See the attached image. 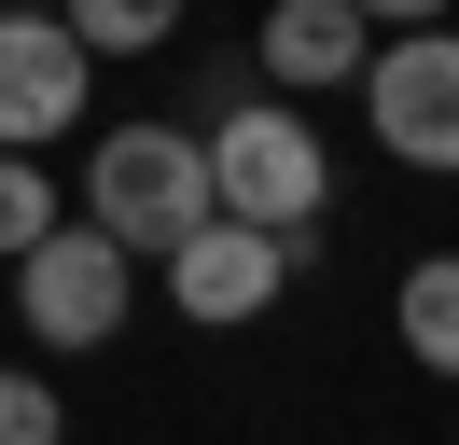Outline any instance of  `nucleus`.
Instances as JSON below:
<instances>
[{
    "label": "nucleus",
    "mask_w": 459,
    "mask_h": 445,
    "mask_svg": "<svg viewBox=\"0 0 459 445\" xmlns=\"http://www.w3.org/2000/svg\"><path fill=\"white\" fill-rule=\"evenodd\" d=\"M0 445H70V417H56V389H42L29 362H0Z\"/></svg>",
    "instance_id": "9b49d317"
},
{
    "label": "nucleus",
    "mask_w": 459,
    "mask_h": 445,
    "mask_svg": "<svg viewBox=\"0 0 459 445\" xmlns=\"http://www.w3.org/2000/svg\"><path fill=\"white\" fill-rule=\"evenodd\" d=\"M209 181H223V222H264V237H307L320 195H334V153H320L307 111H223L209 139Z\"/></svg>",
    "instance_id": "f03ea898"
},
{
    "label": "nucleus",
    "mask_w": 459,
    "mask_h": 445,
    "mask_svg": "<svg viewBox=\"0 0 459 445\" xmlns=\"http://www.w3.org/2000/svg\"><path fill=\"white\" fill-rule=\"evenodd\" d=\"M126 278H140V265H126L98 222H56V237L14 265V306H29L42 348H112V334H126Z\"/></svg>",
    "instance_id": "20e7f679"
},
{
    "label": "nucleus",
    "mask_w": 459,
    "mask_h": 445,
    "mask_svg": "<svg viewBox=\"0 0 459 445\" xmlns=\"http://www.w3.org/2000/svg\"><path fill=\"white\" fill-rule=\"evenodd\" d=\"M279 278H292V250L264 237V222H209L195 250H168V306L195 334H237V320H264L279 306Z\"/></svg>",
    "instance_id": "423d86ee"
},
{
    "label": "nucleus",
    "mask_w": 459,
    "mask_h": 445,
    "mask_svg": "<svg viewBox=\"0 0 459 445\" xmlns=\"http://www.w3.org/2000/svg\"><path fill=\"white\" fill-rule=\"evenodd\" d=\"M84 222L126 250V265H168V250H195L209 222H223L209 139H181V126H112V139L84 153Z\"/></svg>",
    "instance_id": "f257e3e1"
},
{
    "label": "nucleus",
    "mask_w": 459,
    "mask_h": 445,
    "mask_svg": "<svg viewBox=\"0 0 459 445\" xmlns=\"http://www.w3.org/2000/svg\"><path fill=\"white\" fill-rule=\"evenodd\" d=\"M362 14L390 28V42H403V28H446V0H362Z\"/></svg>",
    "instance_id": "f8f14e48"
},
{
    "label": "nucleus",
    "mask_w": 459,
    "mask_h": 445,
    "mask_svg": "<svg viewBox=\"0 0 459 445\" xmlns=\"http://www.w3.org/2000/svg\"><path fill=\"white\" fill-rule=\"evenodd\" d=\"M56 14H70V42H84V56H140V42H168V28H181V0H56Z\"/></svg>",
    "instance_id": "1a4fd4ad"
},
{
    "label": "nucleus",
    "mask_w": 459,
    "mask_h": 445,
    "mask_svg": "<svg viewBox=\"0 0 459 445\" xmlns=\"http://www.w3.org/2000/svg\"><path fill=\"white\" fill-rule=\"evenodd\" d=\"M390 334L431 362V376L459 389V250H431V265H403V306H390Z\"/></svg>",
    "instance_id": "6e6552de"
},
{
    "label": "nucleus",
    "mask_w": 459,
    "mask_h": 445,
    "mask_svg": "<svg viewBox=\"0 0 459 445\" xmlns=\"http://www.w3.org/2000/svg\"><path fill=\"white\" fill-rule=\"evenodd\" d=\"M348 70H376V14L362 0H279L264 14V83H348Z\"/></svg>",
    "instance_id": "0eeeda50"
},
{
    "label": "nucleus",
    "mask_w": 459,
    "mask_h": 445,
    "mask_svg": "<svg viewBox=\"0 0 459 445\" xmlns=\"http://www.w3.org/2000/svg\"><path fill=\"white\" fill-rule=\"evenodd\" d=\"M264 14H279V0H264Z\"/></svg>",
    "instance_id": "ddd939ff"
},
{
    "label": "nucleus",
    "mask_w": 459,
    "mask_h": 445,
    "mask_svg": "<svg viewBox=\"0 0 459 445\" xmlns=\"http://www.w3.org/2000/svg\"><path fill=\"white\" fill-rule=\"evenodd\" d=\"M42 237H56V181H42V153H0V265H29Z\"/></svg>",
    "instance_id": "9d476101"
},
{
    "label": "nucleus",
    "mask_w": 459,
    "mask_h": 445,
    "mask_svg": "<svg viewBox=\"0 0 459 445\" xmlns=\"http://www.w3.org/2000/svg\"><path fill=\"white\" fill-rule=\"evenodd\" d=\"M362 111H376V139H390L403 167L459 181V28H403V42H376Z\"/></svg>",
    "instance_id": "7ed1b4c3"
},
{
    "label": "nucleus",
    "mask_w": 459,
    "mask_h": 445,
    "mask_svg": "<svg viewBox=\"0 0 459 445\" xmlns=\"http://www.w3.org/2000/svg\"><path fill=\"white\" fill-rule=\"evenodd\" d=\"M98 56L70 42V14H0V153H42V139L84 111Z\"/></svg>",
    "instance_id": "39448f33"
}]
</instances>
